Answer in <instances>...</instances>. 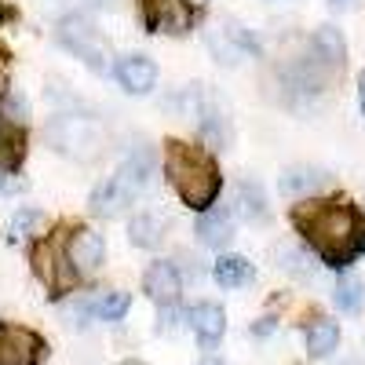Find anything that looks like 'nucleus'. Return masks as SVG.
<instances>
[{
  "mask_svg": "<svg viewBox=\"0 0 365 365\" xmlns=\"http://www.w3.org/2000/svg\"><path fill=\"white\" fill-rule=\"evenodd\" d=\"M292 227L332 270H347L365 256V212L347 197H307L292 205Z\"/></svg>",
  "mask_w": 365,
  "mask_h": 365,
  "instance_id": "obj_1",
  "label": "nucleus"
},
{
  "mask_svg": "<svg viewBox=\"0 0 365 365\" xmlns=\"http://www.w3.org/2000/svg\"><path fill=\"white\" fill-rule=\"evenodd\" d=\"M165 175L175 187L179 201L194 208V212H205L216 205L220 197V187H223V175H220V165L216 158L201 146H190V143H179V139H168L165 143Z\"/></svg>",
  "mask_w": 365,
  "mask_h": 365,
  "instance_id": "obj_2",
  "label": "nucleus"
},
{
  "mask_svg": "<svg viewBox=\"0 0 365 365\" xmlns=\"http://www.w3.org/2000/svg\"><path fill=\"white\" fill-rule=\"evenodd\" d=\"M150 175H154V154H150L146 146H135L132 154L120 161V168L91 190V201H88L91 212L103 220L120 216V212L128 205H135V197L150 187Z\"/></svg>",
  "mask_w": 365,
  "mask_h": 365,
  "instance_id": "obj_3",
  "label": "nucleus"
},
{
  "mask_svg": "<svg viewBox=\"0 0 365 365\" xmlns=\"http://www.w3.org/2000/svg\"><path fill=\"white\" fill-rule=\"evenodd\" d=\"M44 139L73 161H96L110 146V128L88 113H55L44 128Z\"/></svg>",
  "mask_w": 365,
  "mask_h": 365,
  "instance_id": "obj_4",
  "label": "nucleus"
},
{
  "mask_svg": "<svg viewBox=\"0 0 365 365\" xmlns=\"http://www.w3.org/2000/svg\"><path fill=\"white\" fill-rule=\"evenodd\" d=\"M58 41L70 55H77L84 66H91L96 73L110 70V41L103 37V29L91 22L88 15H66L58 22Z\"/></svg>",
  "mask_w": 365,
  "mask_h": 365,
  "instance_id": "obj_5",
  "label": "nucleus"
},
{
  "mask_svg": "<svg viewBox=\"0 0 365 365\" xmlns=\"http://www.w3.org/2000/svg\"><path fill=\"white\" fill-rule=\"evenodd\" d=\"M205 44L220 66H237V63H245V58L263 51L252 29H245L237 19H227V15L205 29Z\"/></svg>",
  "mask_w": 365,
  "mask_h": 365,
  "instance_id": "obj_6",
  "label": "nucleus"
},
{
  "mask_svg": "<svg viewBox=\"0 0 365 365\" xmlns=\"http://www.w3.org/2000/svg\"><path fill=\"white\" fill-rule=\"evenodd\" d=\"M332 73H336V70H329L322 58L311 51V55L292 58V63L282 70V88L292 96V103H307V99L322 96V91L329 88Z\"/></svg>",
  "mask_w": 365,
  "mask_h": 365,
  "instance_id": "obj_7",
  "label": "nucleus"
},
{
  "mask_svg": "<svg viewBox=\"0 0 365 365\" xmlns=\"http://www.w3.org/2000/svg\"><path fill=\"white\" fill-rule=\"evenodd\" d=\"M34 274L55 292H63L73 285L77 278V270L70 267V256H66V245H63V237H41L37 245H34Z\"/></svg>",
  "mask_w": 365,
  "mask_h": 365,
  "instance_id": "obj_8",
  "label": "nucleus"
},
{
  "mask_svg": "<svg viewBox=\"0 0 365 365\" xmlns=\"http://www.w3.org/2000/svg\"><path fill=\"white\" fill-rule=\"evenodd\" d=\"M143 4V22L150 34H168V37H179L194 26L197 11L190 0H139Z\"/></svg>",
  "mask_w": 365,
  "mask_h": 365,
  "instance_id": "obj_9",
  "label": "nucleus"
},
{
  "mask_svg": "<svg viewBox=\"0 0 365 365\" xmlns=\"http://www.w3.org/2000/svg\"><path fill=\"white\" fill-rule=\"evenodd\" d=\"M48 358V344L41 332L22 325H0V365H41Z\"/></svg>",
  "mask_w": 365,
  "mask_h": 365,
  "instance_id": "obj_10",
  "label": "nucleus"
},
{
  "mask_svg": "<svg viewBox=\"0 0 365 365\" xmlns=\"http://www.w3.org/2000/svg\"><path fill=\"white\" fill-rule=\"evenodd\" d=\"M113 77L117 84L128 91V96H150L158 88V63L143 51H132V55H120L113 63Z\"/></svg>",
  "mask_w": 365,
  "mask_h": 365,
  "instance_id": "obj_11",
  "label": "nucleus"
},
{
  "mask_svg": "<svg viewBox=\"0 0 365 365\" xmlns=\"http://www.w3.org/2000/svg\"><path fill=\"white\" fill-rule=\"evenodd\" d=\"M143 289H146V296L158 303V307H172V303H179V292H182V274H179V267L172 263V259H154L146 267V274H143Z\"/></svg>",
  "mask_w": 365,
  "mask_h": 365,
  "instance_id": "obj_12",
  "label": "nucleus"
},
{
  "mask_svg": "<svg viewBox=\"0 0 365 365\" xmlns=\"http://www.w3.org/2000/svg\"><path fill=\"white\" fill-rule=\"evenodd\" d=\"M66 256H70V267L77 274H91V270H99L103 259H106V241L91 227H77L66 237Z\"/></svg>",
  "mask_w": 365,
  "mask_h": 365,
  "instance_id": "obj_13",
  "label": "nucleus"
},
{
  "mask_svg": "<svg viewBox=\"0 0 365 365\" xmlns=\"http://www.w3.org/2000/svg\"><path fill=\"white\" fill-rule=\"evenodd\" d=\"M187 322H190L194 336L205 351L216 347L223 340V332H227V311L220 307V303H197V307H190Z\"/></svg>",
  "mask_w": 365,
  "mask_h": 365,
  "instance_id": "obj_14",
  "label": "nucleus"
},
{
  "mask_svg": "<svg viewBox=\"0 0 365 365\" xmlns=\"http://www.w3.org/2000/svg\"><path fill=\"white\" fill-rule=\"evenodd\" d=\"M329 172L318 168V165H296V168H285L282 179H278V190L285 197H303L307 201L311 194H318L322 187H329Z\"/></svg>",
  "mask_w": 365,
  "mask_h": 365,
  "instance_id": "obj_15",
  "label": "nucleus"
},
{
  "mask_svg": "<svg viewBox=\"0 0 365 365\" xmlns=\"http://www.w3.org/2000/svg\"><path fill=\"white\" fill-rule=\"evenodd\" d=\"M197 241L201 245H208V249H223L227 241L234 237V220H230V212L227 208H205L201 216H197Z\"/></svg>",
  "mask_w": 365,
  "mask_h": 365,
  "instance_id": "obj_16",
  "label": "nucleus"
},
{
  "mask_svg": "<svg viewBox=\"0 0 365 365\" xmlns=\"http://www.w3.org/2000/svg\"><path fill=\"white\" fill-rule=\"evenodd\" d=\"M311 51L322 58V63L329 66V70H344V63H347V41H344V34L336 26H318L314 29V37H311Z\"/></svg>",
  "mask_w": 365,
  "mask_h": 365,
  "instance_id": "obj_17",
  "label": "nucleus"
},
{
  "mask_svg": "<svg viewBox=\"0 0 365 365\" xmlns=\"http://www.w3.org/2000/svg\"><path fill=\"white\" fill-rule=\"evenodd\" d=\"M165 230H168V220L161 212H139L128 223V237H132L135 249H161Z\"/></svg>",
  "mask_w": 365,
  "mask_h": 365,
  "instance_id": "obj_18",
  "label": "nucleus"
},
{
  "mask_svg": "<svg viewBox=\"0 0 365 365\" xmlns=\"http://www.w3.org/2000/svg\"><path fill=\"white\" fill-rule=\"evenodd\" d=\"M303 344H307V354L311 358H329L332 351L340 347V325L332 318H314L303 332Z\"/></svg>",
  "mask_w": 365,
  "mask_h": 365,
  "instance_id": "obj_19",
  "label": "nucleus"
},
{
  "mask_svg": "<svg viewBox=\"0 0 365 365\" xmlns=\"http://www.w3.org/2000/svg\"><path fill=\"white\" fill-rule=\"evenodd\" d=\"M26 158V132L11 117H0V172H15Z\"/></svg>",
  "mask_w": 365,
  "mask_h": 365,
  "instance_id": "obj_20",
  "label": "nucleus"
},
{
  "mask_svg": "<svg viewBox=\"0 0 365 365\" xmlns=\"http://www.w3.org/2000/svg\"><path fill=\"white\" fill-rule=\"evenodd\" d=\"M234 212L241 220H249V223L267 220V194L259 190V182H252V179L237 182L234 187Z\"/></svg>",
  "mask_w": 365,
  "mask_h": 365,
  "instance_id": "obj_21",
  "label": "nucleus"
},
{
  "mask_svg": "<svg viewBox=\"0 0 365 365\" xmlns=\"http://www.w3.org/2000/svg\"><path fill=\"white\" fill-rule=\"evenodd\" d=\"M212 278H216L223 289H241V285H249L256 278V270L245 256H220L216 263H212Z\"/></svg>",
  "mask_w": 365,
  "mask_h": 365,
  "instance_id": "obj_22",
  "label": "nucleus"
},
{
  "mask_svg": "<svg viewBox=\"0 0 365 365\" xmlns=\"http://www.w3.org/2000/svg\"><path fill=\"white\" fill-rule=\"evenodd\" d=\"M128 307H132V296L125 289H110V292H99L96 299H88L91 318H99V322H120L128 314Z\"/></svg>",
  "mask_w": 365,
  "mask_h": 365,
  "instance_id": "obj_23",
  "label": "nucleus"
},
{
  "mask_svg": "<svg viewBox=\"0 0 365 365\" xmlns=\"http://www.w3.org/2000/svg\"><path fill=\"white\" fill-rule=\"evenodd\" d=\"M278 263H282L285 274H292V278H299V282H311L314 270H318L314 256L307 249H299V245H278Z\"/></svg>",
  "mask_w": 365,
  "mask_h": 365,
  "instance_id": "obj_24",
  "label": "nucleus"
},
{
  "mask_svg": "<svg viewBox=\"0 0 365 365\" xmlns=\"http://www.w3.org/2000/svg\"><path fill=\"white\" fill-rule=\"evenodd\" d=\"M332 303H336L344 314H358V311H361L365 289H361V282L354 278V274H344V278H336V285H332Z\"/></svg>",
  "mask_w": 365,
  "mask_h": 365,
  "instance_id": "obj_25",
  "label": "nucleus"
},
{
  "mask_svg": "<svg viewBox=\"0 0 365 365\" xmlns=\"http://www.w3.org/2000/svg\"><path fill=\"white\" fill-rule=\"evenodd\" d=\"M41 212L37 208H19L15 216H11V223H8V237H11V245H22L26 237H34V230L41 227Z\"/></svg>",
  "mask_w": 365,
  "mask_h": 365,
  "instance_id": "obj_26",
  "label": "nucleus"
},
{
  "mask_svg": "<svg viewBox=\"0 0 365 365\" xmlns=\"http://www.w3.org/2000/svg\"><path fill=\"white\" fill-rule=\"evenodd\" d=\"M274 329H278V322H274V318H259V322L252 325V336H270Z\"/></svg>",
  "mask_w": 365,
  "mask_h": 365,
  "instance_id": "obj_27",
  "label": "nucleus"
},
{
  "mask_svg": "<svg viewBox=\"0 0 365 365\" xmlns=\"http://www.w3.org/2000/svg\"><path fill=\"white\" fill-rule=\"evenodd\" d=\"M358 110H361V117H365V70L358 73Z\"/></svg>",
  "mask_w": 365,
  "mask_h": 365,
  "instance_id": "obj_28",
  "label": "nucleus"
},
{
  "mask_svg": "<svg viewBox=\"0 0 365 365\" xmlns=\"http://www.w3.org/2000/svg\"><path fill=\"white\" fill-rule=\"evenodd\" d=\"M329 4H332V8H351L354 0H329Z\"/></svg>",
  "mask_w": 365,
  "mask_h": 365,
  "instance_id": "obj_29",
  "label": "nucleus"
},
{
  "mask_svg": "<svg viewBox=\"0 0 365 365\" xmlns=\"http://www.w3.org/2000/svg\"><path fill=\"white\" fill-rule=\"evenodd\" d=\"M197 365H227L223 358H205V361H197Z\"/></svg>",
  "mask_w": 365,
  "mask_h": 365,
  "instance_id": "obj_30",
  "label": "nucleus"
},
{
  "mask_svg": "<svg viewBox=\"0 0 365 365\" xmlns=\"http://www.w3.org/2000/svg\"><path fill=\"white\" fill-rule=\"evenodd\" d=\"M120 365H143V361H135V358H132V361H120Z\"/></svg>",
  "mask_w": 365,
  "mask_h": 365,
  "instance_id": "obj_31",
  "label": "nucleus"
}]
</instances>
